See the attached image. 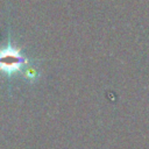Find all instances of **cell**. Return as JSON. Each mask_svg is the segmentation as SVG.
<instances>
[{
    "label": "cell",
    "mask_w": 149,
    "mask_h": 149,
    "mask_svg": "<svg viewBox=\"0 0 149 149\" xmlns=\"http://www.w3.org/2000/svg\"><path fill=\"white\" fill-rule=\"evenodd\" d=\"M29 65V59L24 56L21 49L13 44L10 29L8 28L7 43L0 47V76L10 81L17 74L24 76Z\"/></svg>",
    "instance_id": "6da1fadb"
}]
</instances>
